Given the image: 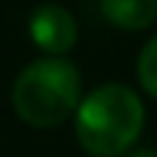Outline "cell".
I'll list each match as a JSON object with an SVG mask.
<instances>
[{
  "label": "cell",
  "instance_id": "obj_2",
  "mask_svg": "<svg viewBox=\"0 0 157 157\" xmlns=\"http://www.w3.org/2000/svg\"><path fill=\"white\" fill-rule=\"evenodd\" d=\"M14 110L33 127H58L80 102V75L63 58L33 61L14 83Z\"/></svg>",
  "mask_w": 157,
  "mask_h": 157
},
{
  "label": "cell",
  "instance_id": "obj_3",
  "mask_svg": "<svg viewBox=\"0 0 157 157\" xmlns=\"http://www.w3.org/2000/svg\"><path fill=\"white\" fill-rule=\"evenodd\" d=\"M30 39L36 41L39 50L50 55H63L77 41V22L63 6L47 3L36 8L30 17Z\"/></svg>",
  "mask_w": 157,
  "mask_h": 157
},
{
  "label": "cell",
  "instance_id": "obj_4",
  "mask_svg": "<svg viewBox=\"0 0 157 157\" xmlns=\"http://www.w3.org/2000/svg\"><path fill=\"white\" fill-rule=\"evenodd\" d=\"M99 8L119 30H144L157 19V0H102Z\"/></svg>",
  "mask_w": 157,
  "mask_h": 157
},
{
  "label": "cell",
  "instance_id": "obj_1",
  "mask_svg": "<svg viewBox=\"0 0 157 157\" xmlns=\"http://www.w3.org/2000/svg\"><path fill=\"white\" fill-rule=\"evenodd\" d=\"M144 130V102L127 86H99L86 94L75 113V132L86 152L113 157L127 152Z\"/></svg>",
  "mask_w": 157,
  "mask_h": 157
},
{
  "label": "cell",
  "instance_id": "obj_5",
  "mask_svg": "<svg viewBox=\"0 0 157 157\" xmlns=\"http://www.w3.org/2000/svg\"><path fill=\"white\" fill-rule=\"evenodd\" d=\"M138 80H141L144 91L157 97V36L144 47V52L138 58Z\"/></svg>",
  "mask_w": 157,
  "mask_h": 157
},
{
  "label": "cell",
  "instance_id": "obj_6",
  "mask_svg": "<svg viewBox=\"0 0 157 157\" xmlns=\"http://www.w3.org/2000/svg\"><path fill=\"white\" fill-rule=\"evenodd\" d=\"M132 157H157V152L155 149H141V152H135Z\"/></svg>",
  "mask_w": 157,
  "mask_h": 157
}]
</instances>
